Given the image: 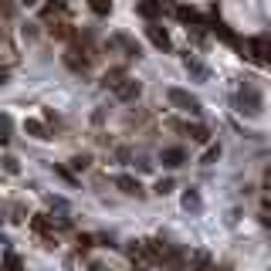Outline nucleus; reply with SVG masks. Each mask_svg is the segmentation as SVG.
Segmentation results:
<instances>
[{
  "label": "nucleus",
  "instance_id": "13",
  "mask_svg": "<svg viewBox=\"0 0 271 271\" xmlns=\"http://www.w3.org/2000/svg\"><path fill=\"white\" fill-rule=\"evenodd\" d=\"M122 78H126V68H112V71H105L102 85H105V88H116V85L122 81Z\"/></svg>",
  "mask_w": 271,
  "mask_h": 271
},
{
  "label": "nucleus",
  "instance_id": "29",
  "mask_svg": "<svg viewBox=\"0 0 271 271\" xmlns=\"http://www.w3.org/2000/svg\"><path fill=\"white\" fill-rule=\"evenodd\" d=\"M265 180H268V183H271V166H268V170H265Z\"/></svg>",
  "mask_w": 271,
  "mask_h": 271
},
{
  "label": "nucleus",
  "instance_id": "3",
  "mask_svg": "<svg viewBox=\"0 0 271 271\" xmlns=\"http://www.w3.org/2000/svg\"><path fill=\"white\" fill-rule=\"evenodd\" d=\"M31 231L41 234L48 248H51V244H58V237H55V224H51V220H48L44 213H34V217H31Z\"/></svg>",
  "mask_w": 271,
  "mask_h": 271
},
{
  "label": "nucleus",
  "instance_id": "8",
  "mask_svg": "<svg viewBox=\"0 0 271 271\" xmlns=\"http://www.w3.org/2000/svg\"><path fill=\"white\" fill-rule=\"evenodd\" d=\"M146 38L153 41V44L159 48V51H170V48H173V41H170V34H166V31H163L159 24H149V27H146Z\"/></svg>",
  "mask_w": 271,
  "mask_h": 271
},
{
  "label": "nucleus",
  "instance_id": "18",
  "mask_svg": "<svg viewBox=\"0 0 271 271\" xmlns=\"http://www.w3.org/2000/svg\"><path fill=\"white\" fill-rule=\"evenodd\" d=\"M187 68H190V71H194L197 78H207V68H203V65H197L194 58H187Z\"/></svg>",
  "mask_w": 271,
  "mask_h": 271
},
{
  "label": "nucleus",
  "instance_id": "5",
  "mask_svg": "<svg viewBox=\"0 0 271 271\" xmlns=\"http://www.w3.org/2000/svg\"><path fill=\"white\" fill-rule=\"evenodd\" d=\"M112 183H116L119 190L126 197H146V190H142V183L136 180V176H126V173H119V176H112Z\"/></svg>",
  "mask_w": 271,
  "mask_h": 271
},
{
  "label": "nucleus",
  "instance_id": "24",
  "mask_svg": "<svg viewBox=\"0 0 271 271\" xmlns=\"http://www.w3.org/2000/svg\"><path fill=\"white\" fill-rule=\"evenodd\" d=\"M3 170H7V173H17V170H20L17 159H10V156H7V159H3Z\"/></svg>",
  "mask_w": 271,
  "mask_h": 271
},
{
  "label": "nucleus",
  "instance_id": "6",
  "mask_svg": "<svg viewBox=\"0 0 271 271\" xmlns=\"http://www.w3.org/2000/svg\"><path fill=\"white\" fill-rule=\"evenodd\" d=\"M112 48H122L129 58H142V48H139V41H133L129 34H112V41H109Z\"/></svg>",
  "mask_w": 271,
  "mask_h": 271
},
{
  "label": "nucleus",
  "instance_id": "10",
  "mask_svg": "<svg viewBox=\"0 0 271 271\" xmlns=\"http://www.w3.org/2000/svg\"><path fill=\"white\" fill-rule=\"evenodd\" d=\"M248 48H251L258 58L271 61V41H268V38H251V41H248Z\"/></svg>",
  "mask_w": 271,
  "mask_h": 271
},
{
  "label": "nucleus",
  "instance_id": "26",
  "mask_svg": "<svg viewBox=\"0 0 271 271\" xmlns=\"http://www.w3.org/2000/svg\"><path fill=\"white\" fill-rule=\"evenodd\" d=\"M261 210H271V194H261Z\"/></svg>",
  "mask_w": 271,
  "mask_h": 271
},
{
  "label": "nucleus",
  "instance_id": "32",
  "mask_svg": "<svg viewBox=\"0 0 271 271\" xmlns=\"http://www.w3.org/2000/svg\"><path fill=\"white\" fill-rule=\"evenodd\" d=\"M268 190H271V187H268Z\"/></svg>",
  "mask_w": 271,
  "mask_h": 271
},
{
  "label": "nucleus",
  "instance_id": "30",
  "mask_svg": "<svg viewBox=\"0 0 271 271\" xmlns=\"http://www.w3.org/2000/svg\"><path fill=\"white\" fill-rule=\"evenodd\" d=\"M24 3H27V7H31V3H38V0H24Z\"/></svg>",
  "mask_w": 271,
  "mask_h": 271
},
{
  "label": "nucleus",
  "instance_id": "12",
  "mask_svg": "<svg viewBox=\"0 0 271 271\" xmlns=\"http://www.w3.org/2000/svg\"><path fill=\"white\" fill-rule=\"evenodd\" d=\"M190 265H194L197 271H213V261H210V254H207V251H194V254H190Z\"/></svg>",
  "mask_w": 271,
  "mask_h": 271
},
{
  "label": "nucleus",
  "instance_id": "31",
  "mask_svg": "<svg viewBox=\"0 0 271 271\" xmlns=\"http://www.w3.org/2000/svg\"><path fill=\"white\" fill-rule=\"evenodd\" d=\"M136 271H146V268H142V265H136Z\"/></svg>",
  "mask_w": 271,
  "mask_h": 271
},
{
  "label": "nucleus",
  "instance_id": "23",
  "mask_svg": "<svg viewBox=\"0 0 271 271\" xmlns=\"http://www.w3.org/2000/svg\"><path fill=\"white\" fill-rule=\"evenodd\" d=\"M55 173H58V176H65L68 183H75V173H71V170H65V166H55Z\"/></svg>",
  "mask_w": 271,
  "mask_h": 271
},
{
  "label": "nucleus",
  "instance_id": "11",
  "mask_svg": "<svg viewBox=\"0 0 271 271\" xmlns=\"http://www.w3.org/2000/svg\"><path fill=\"white\" fill-rule=\"evenodd\" d=\"M65 65H68L71 71H78V75L88 71V58H78V51H68V55H65Z\"/></svg>",
  "mask_w": 271,
  "mask_h": 271
},
{
  "label": "nucleus",
  "instance_id": "4",
  "mask_svg": "<svg viewBox=\"0 0 271 271\" xmlns=\"http://www.w3.org/2000/svg\"><path fill=\"white\" fill-rule=\"evenodd\" d=\"M112 95H116L119 102H136V98L142 95V85H139V81H133V78H122L116 88H112Z\"/></svg>",
  "mask_w": 271,
  "mask_h": 271
},
{
  "label": "nucleus",
  "instance_id": "21",
  "mask_svg": "<svg viewBox=\"0 0 271 271\" xmlns=\"http://www.w3.org/2000/svg\"><path fill=\"white\" fill-rule=\"evenodd\" d=\"M92 241H95L92 234H78V251H81V248H92Z\"/></svg>",
  "mask_w": 271,
  "mask_h": 271
},
{
  "label": "nucleus",
  "instance_id": "25",
  "mask_svg": "<svg viewBox=\"0 0 271 271\" xmlns=\"http://www.w3.org/2000/svg\"><path fill=\"white\" fill-rule=\"evenodd\" d=\"M139 10H142V14H149V17H153V14H156V7H153V3H146V0L139 3Z\"/></svg>",
  "mask_w": 271,
  "mask_h": 271
},
{
  "label": "nucleus",
  "instance_id": "17",
  "mask_svg": "<svg viewBox=\"0 0 271 271\" xmlns=\"http://www.w3.org/2000/svg\"><path fill=\"white\" fill-rule=\"evenodd\" d=\"M71 166H75V170H88V166H92V156H88V153L71 156Z\"/></svg>",
  "mask_w": 271,
  "mask_h": 271
},
{
  "label": "nucleus",
  "instance_id": "15",
  "mask_svg": "<svg viewBox=\"0 0 271 271\" xmlns=\"http://www.w3.org/2000/svg\"><path fill=\"white\" fill-rule=\"evenodd\" d=\"M173 187H176V183L166 176V180H159V183L153 187V194H156V197H166V194H173Z\"/></svg>",
  "mask_w": 271,
  "mask_h": 271
},
{
  "label": "nucleus",
  "instance_id": "14",
  "mask_svg": "<svg viewBox=\"0 0 271 271\" xmlns=\"http://www.w3.org/2000/svg\"><path fill=\"white\" fill-rule=\"evenodd\" d=\"M88 7L95 10L98 17H109L112 14V0H88Z\"/></svg>",
  "mask_w": 271,
  "mask_h": 271
},
{
  "label": "nucleus",
  "instance_id": "7",
  "mask_svg": "<svg viewBox=\"0 0 271 271\" xmlns=\"http://www.w3.org/2000/svg\"><path fill=\"white\" fill-rule=\"evenodd\" d=\"M159 159H163V166L176 170V166H183V163H187V149H183V146H166V149L159 153Z\"/></svg>",
  "mask_w": 271,
  "mask_h": 271
},
{
  "label": "nucleus",
  "instance_id": "9",
  "mask_svg": "<svg viewBox=\"0 0 271 271\" xmlns=\"http://www.w3.org/2000/svg\"><path fill=\"white\" fill-rule=\"evenodd\" d=\"M24 133L31 136V139H51V133H48V126H44V119H24Z\"/></svg>",
  "mask_w": 271,
  "mask_h": 271
},
{
  "label": "nucleus",
  "instance_id": "20",
  "mask_svg": "<svg viewBox=\"0 0 271 271\" xmlns=\"http://www.w3.org/2000/svg\"><path fill=\"white\" fill-rule=\"evenodd\" d=\"M176 14L183 20H200V14H197V10H187V7H176Z\"/></svg>",
  "mask_w": 271,
  "mask_h": 271
},
{
  "label": "nucleus",
  "instance_id": "22",
  "mask_svg": "<svg viewBox=\"0 0 271 271\" xmlns=\"http://www.w3.org/2000/svg\"><path fill=\"white\" fill-rule=\"evenodd\" d=\"M7 271H20V258L17 254H7Z\"/></svg>",
  "mask_w": 271,
  "mask_h": 271
},
{
  "label": "nucleus",
  "instance_id": "19",
  "mask_svg": "<svg viewBox=\"0 0 271 271\" xmlns=\"http://www.w3.org/2000/svg\"><path fill=\"white\" fill-rule=\"evenodd\" d=\"M217 156H220V146H207V153H203V159H200V163H213Z\"/></svg>",
  "mask_w": 271,
  "mask_h": 271
},
{
  "label": "nucleus",
  "instance_id": "2",
  "mask_svg": "<svg viewBox=\"0 0 271 271\" xmlns=\"http://www.w3.org/2000/svg\"><path fill=\"white\" fill-rule=\"evenodd\" d=\"M170 129L187 133L194 142H210V129H207V126H200V122H176V119H170Z\"/></svg>",
  "mask_w": 271,
  "mask_h": 271
},
{
  "label": "nucleus",
  "instance_id": "27",
  "mask_svg": "<svg viewBox=\"0 0 271 271\" xmlns=\"http://www.w3.org/2000/svg\"><path fill=\"white\" fill-rule=\"evenodd\" d=\"M258 220H261V227H271V217H268V210H261V217H258Z\"/></svg>",
  "mask_w": 271,
  "mask_h": 271
},
{
  "label": "nucleus",
  "instance_id": "1",
  "mask_svg": "<svg viewBox=\"0 0 271 271\" xmlns=\"http://www.w3.org/2000/svg\"><path fill=\"white\" fill-rule=\"evenodd\" d=\"M166 98L173 102L176 109H183V112H190V116H197L200 112V102H197V95H190V92H183V88H166Z\"/></svg>",
  "mask_w": 271,
  "mask_h": 271
},
{
  "label": "nucleus",
  "instance_id": "28",
  "mask_svg": "<svg viewBox=\"0 0 271 271\" xmlns=\"http://www.w3.org/2000/svg\"><path fill=\"white\" fill-rule=\"evenodd\" d=\"M88 268H92V271H112V268H105V265H98V261H92Z\"/></svg>",
  "mask_w": 271,
  "mask_h": 271
},
{
  "label": "nucleus",
  "instance_id": "16",
  "mask_svg": "<svg viewBox=\"0 0 271 271\" xmlns=\"http://www.w3.org/2000/svg\"><path fill=\"white\" fill-rule=\"evenodd\" d=\"M183 207H187V210H200V197H197V190H187V194H183Z\"/></svg>",
  "mask_w": 271,
  "mask_h": 271
}]
</instances>
